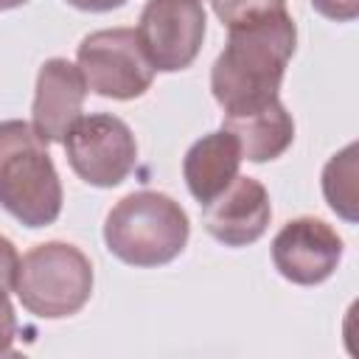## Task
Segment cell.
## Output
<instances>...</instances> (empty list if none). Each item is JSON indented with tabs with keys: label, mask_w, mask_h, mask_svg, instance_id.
I'll use <instances>...</instances> for the list:
<instances>
[{
	"label": "cell",
	"mask_w": 359,
	"mask_h": 359,
	"mask_svg": "<svg viewBox=\"0 0 359 359\" xmlns=\"http://www.w3.org/2000/svg\"><path fill=\"white\" fill-rule=\"evenodd\" d=\"M213 11L222 20V25L233 28L269 17L275 11H286V0H213Z\"/></svg>",
	"instance_id": "5bb4252c"
},
{
	"label": "cell",
	"mask_w": 359,
	"mask_h": 359,
	"mask_svg": "<svg viewBox=\"0 0 359 359\" xmlns=\"http://www.w3.org/2000/svg\"><path fill=\"white\" fill-rule=\"evenodd\" d=\"M339 261L342 238L328 222L317 216L289 219L272 238L275 269L297 286H317L328 280L337 272Z\"/></svg>",
	"instance_id": "ba28073f"
},
{
	"label": "cell",
	"mask_w": 359,
	"mask_h": 359,
	"mask_svg": "<svg viewBox=\"0 0 359 359\" xmlns=\"http://www.w3.org/2000/svg\"><path fill=\"white\" fill-rule=\"evenodd\" d=\"M238 165H241L238 140L227 129H216L202 135L185 151L182 177L191 196L205 208L238 177Z\"/></svg>",
	"instance_id": "8fae6325"
},
{
	"label": "cell",
	"mask_w": 359,
	"mask_h": 359,
	"mask_svg": "<svg viewBox=\"0 0 359 359\" xmlns=\"http://www.w3.org/2000/svg\"><path fill=\"white\" fill-rule=\"evenodd\" d=\"M67 3L79 11H112V8L123 6L126 0H67Z\"/></svg>",
	"instance_id": "ac0fdd59"
},
{
	"label": "cell",
	"mask_w": 359,
	"mask_h": 359,
	"mask_svg": "<svg viewBox=\"0 0 359 359\" xmlns=\"http://www.w3.org/2000/svg\"><path fill=\"white\" fill-rule=\"evenodd\" d=\"M22 3H28V0H0V8H17Z\"/></svg>",
	"instance_id": "d6986e66"
},
{
	"label": "cell",
	"mask_w": 359,
	"mask_h": 359,
	"mask_svg": "<svg viewBox=\"0 0 359 359\" xmlns=\"http://www.w3.org/2000/svg\"><path fill=\"white\" fill-rule=\"evenodd\" d=\"M269 219V194L255 177H236L202 213L205 230L224 247L255 244L266 233Z\"/></svg>",
	"instance_id": "9c48e42d"
},
{
	"label": "cell",
	"mask_w": 359,
	"mask_h": 359,
	"mask_svg": "<svg viewBox=\"0 0 359 359\" xmlns=\"http://www.w3.org/2000/svg\"><path fill=\"white\" fill-rule=\"evenodd\" d=\"M17 266H20V252H17L14 241L0 236V289L3 292H14Z\"/></svg>",
	"instance_id": "2e32d148"
},
{
	"label": "cell",
	"mask_w": 359,
	"mask_h": 359,
	"mask_svg": "<svg viewBox=\"0 0 359 359\" xmlns=\"http://www.w3.org/2000/svg\"><path fill=\"white\" fill-rule=\"evenodd\" d=\"M356 154H359V146L348 143L323 168V196H325L328 208L351 224L359 222V188H356L359 165H356Z\"/></svg>",
	"instance_id": "4fadbf2b"
},
{
	"label": "cell",
	"mask_w": 359,
	"mask_h": 359,
	"mask_svg": "<svg viewBox=\"0 0 359 359\" xmlns=\"http://www.w3.org/2000/svg\"><path fill=\"white\" fill-rule=\"evenodd\" d=\"M222 129H227L250 163H266L280 157L294 140V121L280 101H272L250 115H224Z\"/></svg>",
	"instance_id": "7c38bea8"
},
{
	"label": "cell",
	"mask_w": 359,
	"mask_h": 359,
	"mask_svg": "<svg viewBox=\"0 0 359 359\" xmlns=\"http://www.w3.org/2000/svg\"><path fill=\"white\" fill-rule=\"evenodd\" d=\"M17 339V314L8 300V292L0 289V353H8Z\"/></svg>",
	"instance_id": "e0dca14e"
},
{
	"label": "cell",
	"mask_w": 359,
	"mask_h": 359,
	"mask_svg": "<svg viewBox=\"0 0 359 359\" xmlns=\"http://www.w3.org/2000/svg\"><path fill=\"white\" fill-rule=\"evenodd\" d=\"M62 202V180L48 140L25 121H0V208L36 230L59 219Z\"/></svg>",
	"instance_id": "7a4b0ae2"
},
{
	"label": "cell",
	"mask_w": 359,
	"mask_h": 359,
	"mask_svg": "<svg viewBox=\"0 0 359 359\" xmlns=\"http://www.w3.org/2000/svg\"><path fill=\"white\" fill-rule=\"evenodd\" d=\"M137 39L160 73L191 67L205 39V8L199 0H149L137 20Z\"/></svg>",
	"instance_id": "52a82bcc"
},
{
	"label": "cell",
	"mask_w": 359,
	"mask_h": 359,
	"mask_svg": "<svg viewBox=\"0 0 359 359\" xmlns=\"http://www.w3.org/2000/svg\"><path fill=\"white\" fill-rule=\"evenodd\" d=\"M294 45L297 28L289 11L227 28V45L210 67V90L224 115H250L278 101Z\"/></svg>",
	"instance_id": "6da1fadb"
},
{
	"label": "cell",
	"mask_w": 359,
	"mask_h": 359,
	"mask_svg": "<svg viewBox=\"0 0 359 359\" xmlns=\"http://www.w3.org/2000/svg\"><path fill=\"white\" fill-rule=\"evenodd\" d=\"M87 81L79 65L53 56L36 73V93L31 107V126L48 143H62L70 126L81 118Z\"/></svg>",
	"instance_id": "30bf717a"
},
{
	"label": "cell",
	"mask_w": 359,
	"mask_h": 359,
	"mask_svg": "<svg viewBox=\"0 0 359 359\" xmlns=\"http://www.w3.org/2000/svg\"><path fill=\"white\" fill-rule=\"evenodd\" d=\"M317 14L334 22H351L359 17V0H309Z\"/></svg>",
	"instance_id": "9a60e30c"
},
{
	"label": "cell",
	"mask_w": 359,
	"mask_h": 359,
	"mask_svg": "<svg viewBox=\"0 0 359 359\" xmlns=\"http://www.w3.org/2000/svg\"><path fill=\"white\" fill-rule=\"evenodd\" d=\"M14 292L34 317L62 320L79 314L93 294V264L76 244H36L20 258Z\"/></svg>",
	"instance_id": "277c9868"
},
{
	"label": "cell",
	"mask_w": 359,
	"mask_h": 359,
	"mask_svg": "<svg viewBox=\"0 0 359 359\" xmlns=\"http://www.w3.org/2000/svg\"><path fill=\"white\" fill-rule=\"evenodd\" d=\"M62 143L76 177L95 188L121 185L137 163V140L132 129L109 112L79 118Z\"/></svg>",
	"instance_id": "8992f818"
},
{
	"label": "cell",
	"mask_w": 359,
	"mask_h": 359,
	"mask_svg": "<svg viewBox=\"0 0 359 359\" xmlns=\"http://www.w3.org/2000/svg\"><path fill=\"white\" fill-rule=\"evenodd\" d=\"M188 213L160 191H132L112 205L104 222L107 250L140 269L171 264L188 244Z\"/></svg>",
	"instance_id": "3957f363"
},
{
	"label": "cell",
	"mask_w": 359,
	"mask_h": 359,
	"mask_svg": "<svg viewBox=\"0 0 359 359\" xmlns=\"http://www.w3.org/2000/svg\"><path fill=\"white\" fill-rule=\"evenodd\" d=\"M76 65L95 95L115 101L140 98L154 81V67L135 28H104L87 34L79 42Z\"/></svg>",
	"instance_id": "5b68a950"
}]
</instances>
